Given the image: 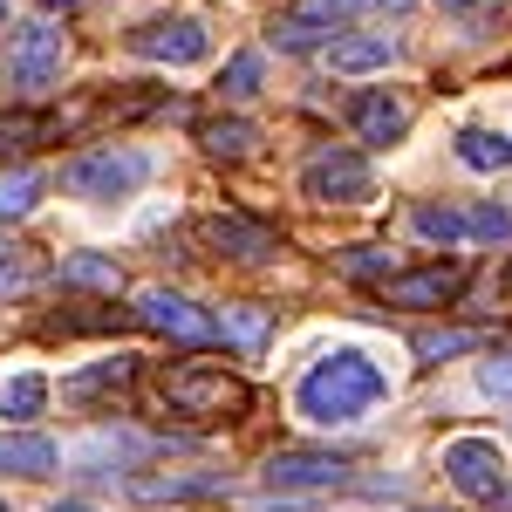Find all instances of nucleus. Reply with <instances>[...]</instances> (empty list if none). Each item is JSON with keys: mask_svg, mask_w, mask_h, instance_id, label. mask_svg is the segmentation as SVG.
<instances>
[{"mask_svg": "<svg viewBox=\"0 0 512 512\" xmlns=\"http://www.w3.org/2000/svg\"><path fill=\"white\" fill-rule=\"evenodd\" d=\"M410 226L424 239H437V246H458V239H465V212H451V205H417Z\"/></svg>", "mask_w": 512, "mask_h": 512, "instance_id": "obj_25", "label": "nucleus"}, {"mask_svg": "<svg viewBox=\"0 0 512 512\" xmlns=\"http://www.w3.org/2000/svg\"><path fill=\"white\" fill-rule=\"evenodd\" d=\"M301 192L321 198V205H369L376 178H369V158H362V151H321V158L301 171Z\"/></svg>", "mask_w": 512, "mask_h": 512, "instance_id": "obj_6", "label": "nucleus"}, {"mask_svg": "<svg viewBox=\"0 0 512 512\" xmlns=\"http://www.w3.org/2000/svg\"><path fill=\"white\" fill-rule=\"evenodd\" d=\"M444 7H485V0H444Z\"/></svg>", "mask_w": 512, "mask_h": 512, "instance_id": "obj_33", "label": "nucleus"}, {"mask_svg": "<svg viewBox=\"0 0 512 512\" xmlns=\"http://www.w3.org/2000/svg\"><path fill=\"white\" fill-rule=\"evenodd\" d=\"M444 478L465 492V499H499L506 492V458H499V444L492 437H451L444 444Z\"/></svg>", "mask_w": 512, "mask_h": 512, "instance_id": "obj_5", "label": "nucleus"}, {"mask_svg": "<svg viewBox=\"0 0 512 512\" xmlns=\"http://www.w3.org/2000/svg\"><path fill=\"white\" fill-rule=\"evenodd\" d=\"M130 376H137V355H117V362H96V369H82L62 383L69 403H96V396H123L130 390Z\"/></svg>", "mask_w": 512, "mask_h": 512, "instance_id": "obj_16", "label": "nucleus"}, {"mask_svg": "<svg viewBox=\"0 0 512 512\" xmlns=\"http://www.w3.org/2000/svg\"><path fill=\"white\" fill-rule=\"evenodd\" d=\"M41 403H48V383L41 376H7L0 383V417H14V424H28Z\"/></svg>", "mask_w": 512, "mask_h": 512, "instance_id": "obj_21", "label": "nucleus"}, {"mask_svg": "<svg viewBox=\"0 0 512 512\" xmlns=\"http://www.w3.org/2000/svg\"><path fill=\"white\" fill-rule=\"evenodd\" d=\"M137 321L151 328V335H171V342H212L219 335V321L198 315L185 294H171V287H151V294H137Z\"/></svg>", "mask_w": 512, "mask_h": 512, "instance_id": "obj_9", "label": "nucleus"}, {"mask_svg": "<svg viewBox=\"0 0 512 512\" xmlns=\"http://www.w3.org/2000/svg\"><path fill=\"white\" fill-rule=\"evenodd\" d=\"M506 280H512V274H506Z\"/></svg>", "mask_w": 512, "mask_h": 512, "instance_id": "obj_38", "label": "nucleus"}, {"mask_svg": "<svg viewBox=\"0 0 512 512\" xmlns=\"http://www.w3.org/2000/svg\"><path fill=\"white\" fill-rule=\"evenodd\" d=\"M144 178H151L144 151H89V158H76L62 171V185L76 198H123V192H137Z\"/></svg>", "mask_w": 512, "mask_h": 512, "instance_id": "obj_3", "label": "nucleus"}, {"mask_svg": "<svg viewBox=\"0 0 512 512\" xmlns=\"http://www.w3.org/2000/svg\"><path fill=\"white\" fill-rule=\"evenodd\" d=\"M62 280H76V287H110V294H117V267H110V260H96V253L62 260Z\"/></svg>", "mask_w": 512, "mask_h": 512, "instance_id": "obj_28", "label": "nucleus"}, {"mask_svg": "<svg viewBox=\"0 0 512 512\" xmlns=\"http://www.w3.org/2000/svg\"><path fill=\"white\" fill-rule=\"evenodd\" d=\"M41 137H48V117H35V110H14V117H0V158L28 151V144H41Z\"/></svg>", "mask_w": 512, "mask_h": 512, "instance_id": "obj_26", "label": "nucleus"}, {"mask_svg": "<svg viewBox=\"0 0 512 512\" xmlns=\"http://www.w3.org/2000/svg\"><path fill=\"white\" fill-rule=\"evenodd\" d=\"M35 198H41V171H7V178H0V219L35 212Z\"/></svg>", "mask_w": 512, "mask_h": 512, "instance_id": "obj_24", "label": "nucleus"}, {"mask_svg": "<svg viewBox=\"0 0 512 512\" xmlns=\"http://www.w3.org/2000/svg\"><path fill=\"white\" fill-rule=\"evenodd\" d=\"M478 390H485V396H512V355L478 362Z\"/></svg>", "mask_w": 512, "mask_h": 512, "instance_id": "obj_29", "label": "nucleus"}, {"mask_svg": "<svg viewBox=\"0 0 512 512\" xmlns=\"http://www.w3.org/2000/svg\"><path fill=\"white\" fill-rule=\"evenodd\" d=\"M219 335H226V342H239V349H260V342H267V308L233 301V308L219 315Z\"/></svg>", "mask_w": 512, "mask_h": 512, "instance_id": "obj_22", "label": "nucleus"}, {"mask_svg": "<svg viewBox=\"0 0 512 512\" xmlns=\"http://www.w3.org/2000/svg\"><path fill=\"white\" fill-rule=\"evenodd\" d=\"M198 246L226 253V260H274L280 253V239L267 226H253V219H239V212H205L198 219Z\"/></svg>", "mask_w": 512, "mask_h": 512, "instance_id": "obj_11", "label": "nucleus"}, {"mask_svg": "<svg viewBox=\"0 0 512 512\" xmlns=\"http://www.w3.org/2000/svg\"><path fill=\"white\" fill-rule=\"evenodd\" d=\"M0 512H7V506H0Z\"/></svg>", "mask_w": 512, "mask_h": 512, "instance_id": "obj_37", "label": "nucleus"}, {"mask_svg": "<svg viewBox=\"0 0 512 512\" xmlns=\"http://www.w3.org/2000/svg\"><path fill=\"white\" fill-rule=\"evenodd\" d=\"M383 390H390L383 369L362 349H335L301 376V410H308L315 424H355L369 403H383Z\"/></svg>", "mask_w": 512, "mask_h": 512, "instance_id": "obj_1", "label": "nucleus"}, {"mask_svg": "<svg viewBox=\"0 0 512 512\" xmlns=\"http://www.w3.org/2000/svg\"><path fill=\"white\" fill-rule=\"evenodd\" d=\"M62 76V35L48 21H28L21 35L7 41V82L21 96H48V82Z\"/></svg>", "mask_w": 512, "mask_h": 512, "instance_id": "obj_4", "label": "nucleus"}, {"mask_svg": "<svg viewBox=\"0 0 512 512\" xmlns=\"http://www.w3.org/2000/svg\"><path fill=\"white\" fill-rule=\"evenodd\" d=\"M465 239H485V246L512 239V212L506 205H472V212H465Z\"/></svg>", "mask_w": 512, "mask_h": 512, "instance_id": "obj_27", "label": "nucleus"}, {"mask_svg": "<svg viewBox=\"0 0 512 512\" xmlns=\"http://www.w3.org/2000/svg\"><path fill=\"white\" fill-rule=\"evenodd\" d=\"M458 294H465V267L458 260H431V267H410V274L383 280L390 308H451Z\"/></svg>", "mask_w": 512, "mask_h": 512, "instance_id": "obj_7", "label": "nucleus"}, {"mask_svg": "<svg viewBox=\"0 0 512 512\" xmlns=\"http://www.w3.org/2000/svg\"><path fill=\"white\" fill-rule=\"evenodd\" d=\"M260 76H267V62H260L253 48H239L233 62H226V76H219V96L246 103V96H260Z\"/></svg>", "mask_w": 512, "mask_h": 512, "instance_id": "obj_23", "label": "nucleus"}, {"mask_svg": "<svg viewBox=\"0 0 512 512\" xmlns=\"http://www.w3.org/2000/svg\"><path fill=\"white\" fill-rule=\"evenodd\" d=\"M48 7H76V0H48Z\"/></svg>", "mask_w": 512, "mask_h": 512, "instance_id": "obj_34", "label": "nucleus"}, {"mask_svg": "<svg viewBox=\"0 0 512 512\" xmlns=\"http://www.w3.org/2000/svg\"><path fill=\"white\" fill-rule=\"evenodd\" d=\"M55 512H96V506H89V499H69V506H55Z\"/></svg>", "mask_w": 512, "mask_h": 512, "instance_id": "obj_32", "label": "nucleus"}, {"mask_svg": "<svg viewBox=\"0 0 512 512\" xmlns=\"http://www.w3.org/2000/svg\"><path fill=\"white\" fill-rule=\"evenodd\" d=\"M130 48H137L144 62H178V69H185V62H198V55L212 48V35H205V21L185 14V21H151V28H137Z\"/></svg>", "mask_w": 512, "mask_h": 512, "instance_id": "obj_12", "label": "nucleus"}, {"mask_svg": "<svg viewBox=\"0 0 512 512\" xmlns=\"http://www.w3.org/2000/svg\"><path fill=\"white\" fill-rule=\"evenodd\" d=\"M342 267H349V274H362V280H390V253H376V246H349V260H342Z\"/></svg>", "mask_w": 512, "mask_h": 512, "instance_id": "obj_31", "label": "nucleus"}, {"mask_svg": "<svg viewBox=\"0 0 512 512\" xmlns=\"http://www.w3.org/2000/svg\"><path fill=\"white\" fill-rule=\"evenodd\" d=\"M355 130H362V144H396L410 130V110L396 96H362L355 103Z\"/></svg>", "mask_w": 512, "mask_h": 512, "instance_id": "obj_17", "label": "nucleus"}, {"mask_svg": "<svg viewBox=\"0 0 512 512\" xmlns=\"http://www.w3.org/2000/svg\"><path fill=\"white\" fill-rule=\"evenodd\" d=\"M410 512H431V506H410Z\"/></svg>", "mask_w": 512, "mask_h": 512, "instance_id": "obj_36", "label": "nucleus"}, {"mask_svg": "<svg viewBox=\"0 0 512 512\" xmlns=\"http://www.w3.org/2000/svg\"><path fill=\"white\" fill-rule=\"evenodd\" d=\"M158 403L171 417H198V424H233L239 410L253 403V390L239 383L233 369H212V362H171L158 376Z\"/></svg>", "mask_w": 512, "mask_h": 512, "instance_id": "obj_2", "label": "nucleus"}, {"mask_svg": "<svg viewBox=\"0 0 512 512\" xmlns=\"http://www.w3.org/2000/svg\"><path fill=\"white\" fill-rule=\"evenodd\" d=\"M458 158L472 171H512V137H492V130H465L458 137Z\"/></svg>", "mask_w": 512, "mask_h": 512, "instance_id": "obj_19", "label": "nucleus"}, {"mask_svg": "<svg viewBox=\"0 0 512 512\" xmlns=\"http://www.w3.org/2000/svg\"><path fill=\"white\" fill-rule=\"evenodd\" d=\"M0 21H7V0H0Z\"/></svg>", "mask_w": 512, "mask_h": 512, "instance_id": "obj_35", "label": "nucleus"}, {"mask_svg": "<svg viewBox=\"0 0 512 512\" xmlns=\"http://www.w3.org/2000/svg\"><path fill=\"white\" fill-rule=\"evenodd\" d=\"M355 465L342 451H274L267 458V485L274 492H321V485H342Z\"/></svg>", "mask_w": 512, "mask_h": 512, "instance_id": "obj_10", "label": "nucleus"}, {"mask_svg": "<svg viewBox=\"0 0 512 512\" xmlns=\"http://www.w3.org/2000/svg\"><path fill=\"white\" fill-rule=\"evenodd\" d=\"M55 465H62L55 437H41V431H0V472H14V478H48Z\"/></svg>", "mask_w": 512, "mask_h": 512, "instance_id": "obj_14", "label": "nucleus"}, {"mask_svg": "<svg viewBox=\"0 0 512 512\" xmlns=\"http://www.w3.org/2000/svg\"><path fill=\"white\" fill-rule=\"evenodd\" d=\"M396 62V41L390 35H342L328 41V69L335 76H369V69H390Z\"/></svg>", "mask_w": 512, "mask_h": 512, "instance_id": "obj_15", "label": "nucleus"}, {"mask_svg": "<svg viewBox=\"0 0 512 512\" xmlns=\"http://www.w3.org/2000/svg\"><path fill=\"white\" fill-rule=\"evenodd\" d=\"M198 144H205L212 158H246V151L260 144V130H253L246 117H219V123H205V130H198Z\"/></svg>", "mask_w": 512, "mask_h": 512, "instance_id": "obj_18", "label": "nucleus"}, {"mask_svg": "<svg viewBox=\"0 0 512 512\" xmlns=\"http://www.w3.org/2000/svg\"><path fill=\"white\" fill-rule=\"evenodd\" d=\"M376 7H403V0H301L294 14H280V21H274V41H280V48H315L335 21H349V14H376Z\"/></svg>", "mask_w": 512, "mask_h": 512, "instance_id": "obj_8", "label": "nucleus"}, {"mask_svg": "<svg viewBox=\"0 0 512 512\" xmlns=\"http://www.w3.org/2000/svg\"><path fill=\"white\" fill-rule=\"evenodd\" d=\"M130 492L144 499V506H178V499H219L226 492V472H144V478H130Z\"/></svg>", "mask_w": 512, "mask_h": 512, "instance_id": "obj_13", "label": "nucleus"}, {"mask_svg": "<svg viewBox=\"0 0 512 512\" xmlns=\"http://www.w3.org/2000/svg\"><path fill=\"white\" fill-rule=\"evenodd\" d=\"M28 280H35V267L21 260V246H7V253H0V294H21Z\"/></svg>", "mask_w": 512, "mask_h": 512, "instance_id": "obj_30", "label": "nucleus"}, {"mask_svg": "<svg viewBox=\"0 0 512 512\" xmlns=\"http://www.w3.org/2000/svg\"><path fill=\"white\" fill-rule=\"evenodd\" d=\"M472 349H485V328H424V335H417V355H424V362L472 355Z\"/></svg>", "mask_w": 512, "mask_h": 512, "instance_id": "obj_20", "label": "nucleus"}]
</instances>
